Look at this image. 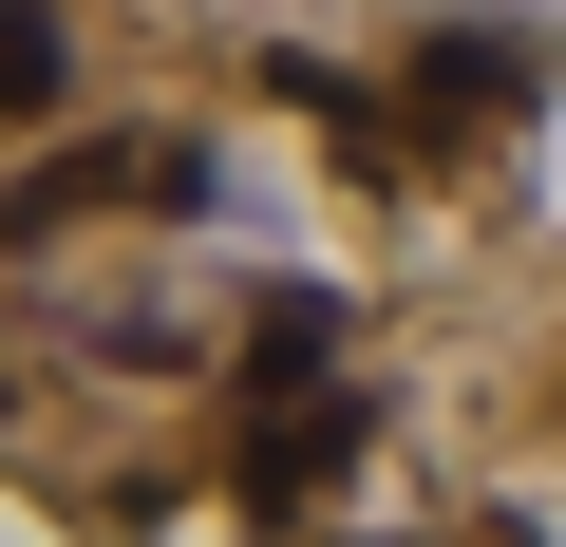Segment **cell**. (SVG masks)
I'll return each instance as SVG.
<instances>
[{
    "mask_svg": "<svg viewBox=\"0 0 566 547\" xmlns=\"http://www.w3.org/2000/svg\"><path fill=\"white\" fill-rule=\"evenodd\" d=\"M76 95V0H0V114H57Z\"/></svg>",
    "mask_w": 566,
    "mask_h": 547,
    "instance_id": "3957f363",
    "label": "cell"
},
{
    "mask_svg": "<svg viewBox=\"0 0 566 547\" xmlns=\"http://www.w3.org/2000/svg\"><path fill=\"white\" fill-rule=\"evenodd\" d=\"M340 340H359V303H340V284H264V303H245V415L340 397Z\"/></svg>",
    "mask_w": 566,
    "mask_h": 547,
    "instance_id": "7a4b0ae2",
    "label": "cell"
},
{
    "mask_svg": "<svg viewBox=\"0 0 566 547\" xmlns=\"http://www.w3.org/2000/svg\"><path fill=\"white\" fill-rule=\"evenodd\" d=\"M0 415H20V378H0Z\"/></svg>",
    "mask_w": 566,
    "mask_h": 547,
    "instance_id": "277c9868",
    "label": "cell"
},
{
    "mask_svg": "<svg viewBox=\"0 0 566 547\" xmlns=\"http://www.w3.org/2000/svg\"><path fill=\"white\" fill-rule=\"evenodd\" d=\"M547 39L528 20H416L397 39V151H491V133H528L547 114Z\"/></svg>",
    "mask_w": 566,
    "mask_h": 547,
    "instance_id": "6da1fadb",
    "label": "cell"
}]
</instances>
